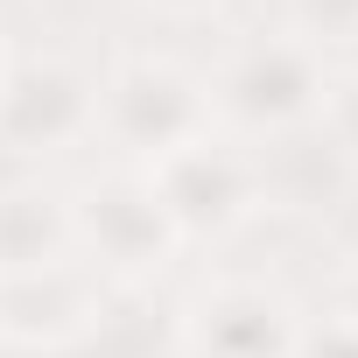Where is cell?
Masks as SVG:
<instances>
[{"mask_svg": "<svg viewBox=\"0 0 358 358\" xmlns=\"http://www.w3.org/2000/svg\"><path fill=\"white\" fill-rule=\"evenodd\" d=\"M64 204H71V253H85L92 267H106L120 281H148L183 253L148 169H106L92 183H78Z\"/></svg>", "mask_w": 358, "mask_h": 358, "instance_id": "4", "label": "cell"}, {"mask_svg": "<svg viewBox=\"0 0 358 358\" xmlns=\"http://www.w3.org/2000/svg\"><path fill=\"white\" fill-rule=\"evenodd\" d=\"M260 162V197L274 211H295V218H337L358 190V169L351 155L323 134V127H302V134H281L267 148H253Z\"/></svg>", "mask_w": 358, "mask_h": 358, "instance_id": "8", "label": "cell"}, {"mask_svg": "<svg viewBox=\"0 0 358 358\" xmlns=\"http://www.w3.org/2000/svg\"><path fill=\"white\" fill-rule=\"evenodd\" d=\"M71 260V204L43 183H0V274H43Z\"/></svg>", "mask_w": 358, "mask_h": 358, "instance_id": "9", "label": "cell"}, {"mask_svg": "<svg viewBox=\"0 0 358 358\" xmlns=\"http://www.w3.org/2000/svg\"><path fill=\"white\" fill-rule=\"evenodd\" d=\"M344 155H351V169H358V71L351 78H330V99H323V120H316Z\"/></svg>", "mask_w": 358, "mask_h": 358, "instance_id": "11", "label": "cell"}, {"mask_svg": "<svg viewBox=\"0 0 358 358\" xmlns=\"http://www.w3.org/2000/svg\"><path fill=\"white\" fill-rule=\"evenodd\" d=\"M211 92V127L232 134V141H281V134H302L323 120V99H330V64L309 36H295L288 22L274 29H246L218 71L204 78Z\"/></svg>", "mask_w": 358, "mask_h": 358, "instance_id": "1", "label": "cell"}, {"mask_svg": "<svg viewBox=\"0 0 358 358\" xmlns=\"http://www.w3.org/2000/svg\"><path fill=\"white\" fill-rule=\"evenodd\" d=\"M330 316L358 330V253H351V260H344V274H337V302H330Z\"/></svg>", "mask_w": 358, "mask_h": 358, "instance_id": "13", "label": "cell"}, {"mask_svg": "<svg viewBox=\"0 0 358 358\" xmlns=\"http://www.w3.org/2000/svg\"><path fill=\"white\" fill-rule=\"evenodd\" d=\"M204 134H218V127H211V92H204V78L190 64L141 50V57H120L99 78L92 141L127 155V169H155V162H169L176 148H190Z\"/></svg>", "mask_w": 358, "mask_h": 358, "instance_id": "2", "label": "cell"}, {"mask_svg": "<svg viewBox=\"0 0 358 358\" xmlns=\"http://www.w3.org/2000/svg\"><path fill=\"white\" fill-rule=\"evenodd\" d=\"M295 358H358V330H351V323H337V316H323V323H302V344H295Z\"/></svg>", "mask_w": 358, "mask_h": 358, "instance_id": "12", "label": "cell"}, {"mask_svg": "<svg viewBox=\"0 0 358 358\" xmlns=\"http://www.w3.org/2000/svg\"><path fill=\"white\" fill-rule=\"evenodd\" d=\"M302 309L253 274H218L176 309V358H295Z\"/></svg>", "mask_w": 358, "mask_h": 358, "instance_id": "5", "label": "cell"}, {"mask_svg": "<svg viewBox=\"0 0 358 358\" xmlns=\"http://www.w3.org/2000/svg\"><path fill=\"white\" fill-rule=\"evenodd\" d=\"M148 183H155V197H162V211H169V225H176L183 246H218V239L246 232L267 211L260 162L232 134H204L190 148H176L169 162L148 169Z\"/></svg>", "mask_w": 358, "mask_h": 358, "instance_id": "3", "label": "cell"}, {"mask_svg": "<svg viewBox=\"0 0 358 358\" xmlns=\"http://www.w3.org/2000/svg\"><path fill=\"white\" fill-rule=\"evenodd\" d=\"M106 295L85 260L43 267V274H0V344L8 351H78L99 337Z\"/></svg>", "mask_w": 358, "mask_h": 358, "instance_id": "7", "label": "cell"}, {"mask_svg": "<svg viewBox=\"0 0 358 358\" xmlns=\"http://www.w3.org/2000/svg\"><path fill=\"white\" fill-rule=\"evenodd\" d=\"M8 64H15V57H8V43H0V85H8Z\"/></svg>", "mask_w": 358, "mask_h": 358, "instance_id": "15", "label": "cell"}, {"mask_svg": "<svg viewBox=\"0 0 358 358\" xmlns=\"http://www.w3.org/2000/svg\"><path fill=\"white\" fill-rule=\"evenodd\" d=\"M99 127V85L71 57H15L8 85H0V155L8 162H43Z\"/></svg>", "mask_w": 358, "mask_h": 358, "instance_id": "6", "label": "cell"}, {"mask_svg": "<svg viewBox=\"0 0 358 358\" xmlns=\"http://www.w3.org/2000/svg\"><path fill=\"white\" fill-rule=\"evenodd\" d=\"M148 8H162L169 22H204V15H218L225 0H148Z\"/></svg>", "mask_w": 358, "mask_h": 358, "instance_id": "14", "label": "cell"}, {"mask_svg": "<svg viewBox=\"0 0 358 358\" xmlns=\"http://www.w3.org/2000/svg\"><path fill=\"white\" fill-rule=\"evenodd\" d=\"M288 29L323 43H358V0H288Z\"/></svg>", "mask_w": 358, "mask_h": 358, "instance_id": "10", "label": "cell"}]
</instances>
